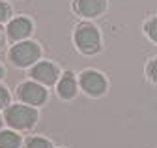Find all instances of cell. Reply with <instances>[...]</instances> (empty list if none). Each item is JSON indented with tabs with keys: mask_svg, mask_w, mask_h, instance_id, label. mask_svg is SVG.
<instances>
[{
	"mask_svg": "<svg viewBox=\"0 0 157 148\" xmlns=\"http://www.w3.org/2000/svg\"><path fill=\"white\" fill-rule=\"evenodd\" d=\"M26 148H52V144L43 137H30L26 141Z\"/></svg>",
	"mask_w": 157,
	"mask_h": 148,
	"instance_id": "obj_11",
	"label": "cell"
},
{
	"mask_svg": "<svg viewBox=\"0 0 157 148\" xmlns=\"http://www.w3.org/2000/svg\"><path fill=\"white\" fill-rule=\"evenodd\" d=\"M17 96L21 98L26 105L37 107V105L45 103V99H47V90L39 84V83H36V81H26V83H23V84L17 86Z\"/></svg>",
	"mask_w": 157,
	"mask_h": 148,
	"instance_id": "obj_5",
	"label": "cell"
},
{
	"mask_svg": "<svg viewBox=\"0 0 157 148\" xmlns=\"http://www.w3.org/2000/svg\"><path fill=\"white\" fill-rule=\"evenodd\" d=\"M2 41H4V38H2V32H0V45H2Z\"/></svg>",
	"mask_w": 157,
	"mask_h": 148,
	"instance_id": "obj_17",
	"label": "cell"
},
{
	"mask_svg": "<svg viewBox=\"0 0 157 148\" xmlns=\"http://www.w3.org/2000/svg\"><path fill=\"white\" fill-rule=\"evenodd\" d=\"M77 94V79L71 71H66L58 83V96L62 99H73Z\"/></svg>",
	"mask_w": 157,
	"mask_h": 148,
	"instance_id": "obj_9",
	"label": "cell"
},
{
	"mask_svg": "<svg viewBox=\"0 0 157 148\" xmlns=\"http://www.w3.org/2000/svg\"><path fill=\"white\" fill-rule=\"evenodd\" d=\"M78 83H81V88L86 92L88 96H101L105 94L107 90V79L103 73L99 71H94V69H86L81 73V77H78Z\"/></svg>",
	"mask_w": 157,
	"mask_h": 148,
	"instance_id": "obj_4",
	"label": "cell"
},
{
	"mask_svg": "<svg viewBox=\"0 0 157 148\" xmlns=\"http://www.w3.org/2000/svg\"><path fill=\"white\" fill-rule=\"evenodd\" d=\"M37 122V111L26 105H11L6 109V124L15 129H30Z\"/></svg>",
	"mask_w": 157,
	"mask_h": 148,
	"instance_id": "obj_2",
	"label": "cell"
},
{
	"mask_svg": "<svg viewBox=\"0 0 157 148\" xmlns=\"http://www.w3.org/2000/svg\"><path fill=\"white\" fill-rule=\"evenodd\" d=\"M8 103H10V92L4 86H0V109L6 107Z\"/></svg>",
	"mask_w": 157,
	"mask_h": 148,
	"instance_id": "obj_15",
	"label": "cell"
},
{
	"mask_svg": "<svg viewBox=\"0 0 157 148\" xmlns=\"http://www.w3.org/2000/svg\"><path fill=\"white\" fill-rule=\"evenodd\" d=\"M146 73H148V77H150L153 83H157V58H153V60L148 64V68H146Z\"/></svg>",
	"mask_w": 157,
	"mask_h": 148,
	"instance_id": "obj_13",
	"label": "cell"
},
{
	"mask_svg": "<svg viewBox=\"0 0 157 148\" xmlns=\"http://www.w3.org/2000/svg\"><path fill=\"white\" fill-rule=\"evenodd\" d=\"M10 15H11V8H10L6 2H0V23L8 21Z\"/></svg>",
	"mask_w": 157,
	"mask_h": 148,
	"instance_id": "obj_14",
	"label": "cell"
},
{
	"mask_svg": "<svg viewBox=\"0 0 157 148\" xmlns=\"http://www.w3.org/2000/svg\"><path fill=\"white\" fill-rule=\"evenodd\" d=\"M75 45L82 54H95L101 49V36L92 23H81L75 28Z\"/></svg>",
	"mask_w": 157,
	"mask_h": 148,
	"instance_id": "obj_1",
	"label": "cell"
},
{
	"mask_svg": "<svg viewBox=\"0 0 157 148\" xmlns=\"http://www.w3.org/2000/svg\"><path fill=\"white\" fill-rule=\"evenodd\" d=\"M21 137L13 131H0V148H19Z\"/></svg>",
	"mask_w": 157,
	"mask_h": 148,
	"instance_id": "obj_10",
	"label": "cell"
},
{
	"mask_svg": "<svg viewBox=\"0 0 157 148\" xmlns=\"http://www.w3.org/2000/svg\"><path fill=\"white\" fill-rule=\"evenodd\" d=\"M32 28H34V25L28 17H17V19L10 21V25H8V38L13 41H21L32 34Z\"/></svg>",
	"mask_w": 157,
	"mask_h": 148,
	"instance_id": "obj_7",
	"label": "cell"
},
{
	"mask_svg": "<svg viewBox=\"0 0 157 148\" xmlns=\"http://www.w3.org/2000/svg\"><path fill=\"white\" fill-rule=\"evenodd\" d=\"M30 77H34V81L41 83V84H54L60 77V71L52 62H39L30 69Z\"/></svg>",
	"mask_w": 157,
	"mask_h": 148,
	"instance_id": "obj_6",
	"label": "cell"
},
{
	"mask_svg": "<svg viewBox=\"0 0 157 148\" xmlns=\"http://www.w3.org/2000/svg\"><path fill=\"white\" fill-rule=\"evenodd\" d=\"M0 126H2V116H0Z\"/></svg>",
	"mask_w": 157,
	"mask_h": 148,
	"instance_id": "obj_18",
	"label": "cell"
},
{
	"mask_svg": "<svg viewBox=\"0 0 157 148\" xmlns=\"http://www.w3.org/2000/svg\"><path fill=\"white\" fill-rule=\"evenodd\" d=\"M144 30H146V34H148V38L157 43V17H153V19H150V21L146 23Z\"/></svg>",
	"mask_w": 157,
	"mask_h": 148,
	"instance_id": "obj_12",
	"label": "cell"
},
{
	"mask_svg": "<svg viewBox=\"0 0 157 148\" xmlns=\"http://www.w3.org/2000/svg\"><path fill=\"white\" fill-rule=\"evenodd\" d=\"M2 77H4V68L0 66V79H2Z\"/></svg>",
	"mask_w": 157,
	"mask_h": 148,
	"instance_id": "obj_16",
	"label": "cell"
},
{
	"mask_svg": "<svg viewBox=\"0 0 157 148\" xmlns=\"http://www.w3.org/2000/svg\"><path fill=\"white\" fill-rule=\"evenodd\" d=\"M73 8L82 17H97V15H101L105 11L107 2L105 0H75Z\"/></svg>",
	"mask_w": 157,
	"mask_h": 148,
	"instance_id": "obj_8",
	"label": "cell"
},
{
	"mask_svg": "<svg viewBox=\"0 0 157 148\" xmlns=\"http://www.w3.org/2000/svg\"><path fill=\"white\" fill-rule=\"evenodd\" d=\"M39 54H41V49H39L37 43H34V41H19L10 51V60L19 68H26V66H32L34 62H37Z\"/></svg>",
	"mask_w": 157,
	"mask_h": 148,
	"instance_id": "obj_3",
	"label": "cell"
}]
</instances>
